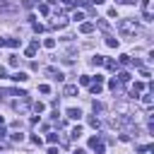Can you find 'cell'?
I'll return each mask as SVG.
<instances>
[{"mask_svg": "<svg viewBox=\"0 0 154 154\" xmlns=\"http://www.w3.org/2000/svg\"><path fill=\"white\" fill-rule=\"evenodd\" d=\"M118 31H120V36H135L137 34V22L135 19H120Z\"/></svg>", "mask_w": 154, "mask_h": 154, "instance_id": "6da1fadb", "label": "cell"}, {"mask_svg": "<svg viewBox=\"0 0 154 154\" xmlns=\"http://www.w3.org/2000/svg\"><path fill=\"white\" fill-rule=\"evenodd\" d=\"M43 72H46L51 79H58V82H63V77H65V75H63V70H58V67H53V65H48Z\"/></svg>", "mask_w": 154, "mask_h": 154, "instance_id": "7a4b0ae2", "label": "cell"}, {"mask_svg": "<svg viewBox=\"0 0 154 154\" xmlns=\"http://www.w3.org/2000/svg\"><path fill=\"white\" fill-rule=\"evenodd\" d=\"M130 123H132L130 116H116V118H111V125H116V128H125V125H130Z\"/></svg>", "mask_w": 154, "mask_h": 154, "instance_id": "3957f363", "label": "cell"}, {"mask_svg": "<svg viewBox=\"0 0 154 154\" xmlns=\"http://www.w3.org/2000/svg\"><path fill=\"white\" fill-rule=\"evenodd\" d=\"M89 147H91L96 154H103V142H101V137H99V135L89 137Z\"/></svg>", "mask_w": 154, "mask_h": 154, "instance_id": "277c9868", "label": "cell"}, {"mask_svg": "<svg viewBox=\"0 0 154 154\" xmlns=\"http://www.w3.org/2000/svg\"><path fill=\"white\" fill-rule=\"evenodd\" d=\"M12 108L19 111V113H26V111H29V96H22V101H14Z\"/></svg>", "mask_w": 154, "mask_h": 154, "instance_id": "5b68a950", "label": "cell"}, {"mask_svg": "<svg viewBox=\"0 0 154 154\" xmlns=\"http://www.w3.org/2000/svg\"><path fill=\"white\" fill-rule=\"evenodd\" d=\"M36 48H38V38H36V41H34L31 46H26V51H24V55H26V58H34V55H36Z\"/></svg>", "mask_w": 154, "mask_h": 154, "instance_id": "8992f818", "label": "cell"}, {"mask_svg": "<svg viewBox=\"0 0 154 154\" xmlns=\"http://www.w3.org/2000/svg\"><path fill=\"white\" fill-rule=\"evenodd\" d=\"M77 94H79L77 84H65V96H77Z\"/></svg>", "mask_w": 154, "mask_h": 154, "instance_id": "52a82bcc", "label": "cell"}, {"mask_svg": "<svg viewBox=\"0 0 154 154\" xmlns=\"http://www.w3.org/2000/svg\"><path fill=\"white\" fill-rule=\"evenodd\" d=\"M79 31H82V34H91V31H94V22H82V24H79Z\"/></svg>", "mask_w": 154, "mask_h": 154, "instance_id": "ba28073f", "label": "cell"}, {"mask_svg": "<svg viewBox=\"0 0 154 154\" xmlns=\"http://www.w3.org/2000/svg\"><path fill=\"white\" fill-rule=\"evenodd\" d=\"M65 113H67V118H72V120H79V118H82V111H79V108H67Z\"/></svg>", "mask_w": 154, "mask_h": 154, "instance_id": "9c48e42d", "label": "cell"}, {"mask_svg": "<svg viewBox=\"0 0 154 154\" xmlns=\"http://www.w3.org/2000/svg\"><path fill=\"white\" fill-rule=\"evenodd\" d=\"M26 79H29V75H26V72H22V70L12 75V82H26Z\"/></svg>", "mask_w": 154, "mask_h": 154, "instance_id": "30bf717a", "label": "cell"}, {"mask_svg": "<svg viewBox=\"0 0 154 154\" xmlns=\"http://www.w3.org/2000/svg\"><path fill=\"white\" fill-rule=\"evenodd\" d=\"M140 99H142V103H144V106H147V108H149V106H152V103H154V96H152V91H147V94H142V96H140Z\"/></svg>", "mask_w": 154, "mask_h": 154, "instance_id": "8fae6325", "label": "cell"}, {"mask_svg": "<svg viewBox=\"0 0 154 154\" xmlns=\"http://www.w3.org/2000/svg\"><path fill=\"white\" fill-rule=\"evenodd\" d=\"M89 89H91V94H101V82H89Z\"/></svg>", "mask_w": 154, "mask_h": 154, "instance_id": "7c38bea8", "label": "cell"}, {"mask_svg": "<svg viewBox=\"0 0 154 154\" xmlns=\"http://www.w3.org/2000/svg\"><path fill=\"white\" fill-rule=\"evenodd\" d=\"M103 65H106L108 70H118V63H116L113 58H106V60H103Z\"/></svg>", "mask_w": 154, "mask_h": 154, "instance_id": "4fadbf2b", "label": "cell"}, {"mask_svg": "<svg viewBox=\"0 0 154 154\" xmlns=\"http://www.w3.org/2000/svg\"><path fill=\"white\" fill-rule=\"evenodd\" d=\"M106 46H108V48H118V38H113V36H106Z\"/></svg>", "mask_w": 154, "mask_h": 154, "instance_id": "5bb4252c", "label": "cell"}, {"mask_svg": "<svg viewBox=\"0 0 154 154\" xmlns=\"http://www.w3.org/2000/svg\"><path fill=\"white\" fill-rule=\"evenodd\" d=\"M89 125H91L94 130H99V125H101V120H99L96 116H89Z\"/></svg>", "mask_w": 154, "mask_h": 154, "instance_id": "9a60e30c", "label": "cell"}, {"mask_svg": "<svg viewBox=\"0 0 154 154\" xmlns=\"http://www.w3.org/2000/svg\"><path fill=\"white\" fill-rule=\"evenodd\" d=\"M67 24V19H63V17H55V22H53V26H58V29H63Z\"/></svg>", "mask_w": 154, "mask_h": 154, "instance_id": "2e32d148", "label": "cell"}, {"mask_svg": "<svg viewBox=\"0 0 154 154\" xmlns=\"http://www.w3.org/2000/svg\"><path fill=\"white\" fill-rule=\"evenodd\" d=\"M118 82H120V84L130 82V75H128V72H118Z\"/></svg>", "mask_w": 154, "mask_h": 154, "instance_id": "e0dca14e", "label": "cell"}, {"mask_svg": "<svg viewBox=\"0 0 154 154\" xmlns=\"http://www.w3.org/2000/svg\"><path fill=\"white\" fill-rule=\"evenodd\" d=\"M10 10H12V5L7 0H0V12H10Z\"/></svg>", "mask_w": 154, "mask_h": 154, "instance_id": "ac0fdd59", "label": "cell"}, {"mask_svg": "<svg viewBox=\"0 0 154 154\" xmlns=\"http://www.w3.org/2000/svg\"><path fill=\"white\" fill-rule=\"evenodd\" d=\"M103 60H106L103 55H94V58H91V65H103Z\"/></svg>", "mask_w": 154, "mask_h": 154, "instance_id": "d6986e66", "label": "cell"}, {"mask_svg": "<svg viewBox=\"0 0 154 154\" xmlns=\"http://www.w3.org/2000/svg\"><path fill=\"white\" fill-rule=\"evenodd\" d=\"M116 63H118V65H130V55H120Z\"/></svg>", "mask_w": 154, "mask_h": 154, "instance_id": "ffe728a7", "label": "cell"}, {"mask_svg": "<svg viewBox=\"0 0 154 154\" xmlns=\"http://www.w3.org/2000/svg\"><path fill=\"white\" fill-rule=\"evenodd\" d=\"M10 140H12V142H22V140H24V135H22V132H12V135H10Z\"/></svg>", "mask_w": 154, "mask_h": 154, "instance_id": "44dd1931", "label": "cell"}, {"mask_svg": "<svg viewBox=\"0 0 154 154\" xmlns=\"http://www.w3.org/2000/svg\"><path fill=\"white\" fill-rule=\"evenodd\" d=\"M108 87H111L113 91H118V89H120V82H118V79H111V82H108Z\"/></svg>", "mask_w": 154, "mask_h": 154, "instance_id": "7402d4cb", "label": "cell"}, {"mask_svg": "<svg viewBox=\"0 0 154 154\" xmlns=\"http://www.w3.org/2000/svg\"><path fill=\"white\" fill-rule=\"evenodd\" d=\"M70 135H72V140H77V137L82 135V128H79V125H77V128H72V132H70Z\"/></svg>", "mask_w": 154, "mask_h": 154, "instance_id": "603a6c76", "label": "cell"}, {"mask_svg": "<svg viewBox=\"0 0 154 154\" xmlns=\"http://www.w3.org/2000/svg\"><path fill=\"white\" fill-rule=\"evenodd\" d=\"M17 46H19L17 38H7V48H17Z\"/></svg>", "mask_w": 154, "mask_h": 154, "instance_id": "cb8c5ba5", "label": "cell"}, {"mask_svg": "<svg viewBox=\"0 0 154 154\" xmlns=\"http://www.w3.org/2000/svg\"><path fill=\"white\" fill-rule=\"evenodd\" d=\"M72 19H75V22H82V19H84V12H75Z\"/></svg>", "mask_w": 154, "mask_h": 154, "instance_id": "d4e9b609", "label": "cell"}, {"mask_svg": "<svg viewBox=\"0 0 154 154\" xmlns=\"http://www.w3.org/2000/svg\"><path fill=\"white\" fill-rule=\"evenodd\" d=\"M43 108H46V106H43V103H41V101H36V103H34V111H36V113H41V111H43Z\"/></svg>", "mask_w": 154, "mask_h": 154, "instance_id": "484cf974", "label": "cell"}, {"mask_svg": "<svg viewBox=\"0 0 154 154\" xmlns=\"http://www.w3.org/2000/svg\"><path fill=\"white\" fill-rule=\"evenodd\" d=\"M48 142L55 144V142H58V135H55V132H48Z\"/></svg>", "mask_w": 154, "mask_h": 154, "instance_id": "4316f807", "label": "cell"}, {"mask_svg": "<svg viewBox=\"0 0 154 154\" xmlns=\"http://www.w3.org/2000/svg\"><path fill=\"white\" fill-rule=\"evenodd\" d=\"M43 46H46V48H53V46H55V41H53V38H46V41H43Z\"/></svg>", "mask_w": 154, "mask_h": 154, "instance_id": "83f0119b", "label": "cell"}, {"mask_svg": "<svg viewBox=\"0 0 154 154\" xmlns=\"http://www.w3.org/2000/svg\"><path fill=\"white\" fill-rule=\"evenodd\" d=\"M89 82H91V79H89V77H87V75H82V77H79V84H84V87H87V84H89Z\"/></svg>", "mask_w": 154, "mask_h": 154, "instance_id": "f1b7e54d", "label": "cell"}, {"mask_svg": "<svg viewBox=\"0 0 154 154\" xmlns=\"http://www.w3.org/2000/svg\"><path fill=\"white\" fill-rule=\"evenodd\" d=\"M38 91H41V94H48V91H51V87H48V84H41V87H38Z\"/></svg>", "mask_w": 154, "mask_h": 154, "instance_id": "f546056e", "label": "cell"}, {"mask_svg": "<svg viewBox=\"0 0 154 154\" xmlns=\"http://www.w3.org/2000/svg\"><path fill=\"white\" fill-rule=\"evenodd\" d=\"M149 149H152V144H140L137 147V152H149Z\"/></svg>", "mask_w": 154, "mask_h": 154, "instance_id": "4dcf8cb0", "label": "cell"}, {"mask_svg": "<svg viewBox=\"0 0 154 154\" xmlns=\"http://www.w3.org/2000/svg\"><path fill=\"white\" fill-rule=\"evenodd\" d=\"M38 10H41L43 14H48V5H46V2H41V5H38Z\"/></svg>", "mask_w": 154, "mask_h": 154, "instance_id": "1f68e13d", "label": "cell"}, {"mask_svg": "<svg viewBox=\"0 0 154 154\" xmlns=\"http://www.w3.org/2000/svg\"><path fill=\"white\" fill-rule=\"evenodd\" d=\"M140 75H142L144 79H149V70H147V67H142V70H140Z\"/></svg>", "mask_w": 154, "mask_h": 154, "instance_id": "d6a6232c", "label": "cell"}, {"mask_svg": "<svg viewBox=\"0 0 154 154\" xmlns=\"http://www.w3.org/2000/svg\"><path fill=\"white\" fill-rule=\"evenodd\" d=\"M120 5H135V0H118Z\"/></svg>", "mask_w": 154, "mask_h": 154, "instance_id": "836d02e7", "label": "cell"}, {"mask_svg": "<svg viewBox=\"0 0 154 154\" xmlns=\"http://www.w3.org/2000/svg\"><path fill=\"white\" fill-rule=\"evenodd\" d=\"M48 154H58V147H48Z\"/></svg>", "mask_w": 154, "mask_h": 154, "instance_id": "e575fe53", "label": "cell"}, {"mask_svg": "<svg viewBox=\"0 0 154 154\" xmlns=\"http://www.w3.org/2000/svg\"><path fill=\"white\" fill-rule=\"evenodd\" d=\"M5 46H7V38H2V36H0V48H5Z\"/></svg>", "mask_w": 154, "mask_h": 154, "instance_id": "d590c367", "label": "cell"}, {"mask_svg": "<svg viewBox=\"0 0 154 154\" xmlns=\"http://www.w3.org/2000/svg\"><path fill=\"white\" fill-rule=\"evenodd\" d=\"M60 2H63L65 7H72V0H60Z\"/></svg>", "mask_w": 154, "mask_h": 154, "instance_id": "8d00e7d4", "label": "cell"}, {"mask_svg": "<svg viewBox=\"0 0 154 154\" xmlns=\"http://www.w3.org/2000/svg\"><path fill=\"white\" fill-rule=\"evenodd\" d=\"M5 75H7V70H5L2 65H0V77H5Z\"/></svg>", "mask_w": 154, "mask_h": 154, "instance_id": "74e56055", "label": "cell"}, {"mask_svg": "<svg viewBox=\"0 0 154 154\" xmlns=\"http://www.w3.org/2000/svg\"><path fill=\"white\" fill-rule=\"evenodd\" d=\"M72 154H87V152H84V149H75Z\"/></svg>", "mask_w": 154, "mask_h": 154, "instance_id": "f35d334b", "label": "cell"}, {"mask_svg": "<svg viewBox=\"0 0 154 154\" xmlns=\"http://www.w3.org/2000/svg\"><path fill=\"white\" fill-rule=\"evenodd\" d=\"M2 137H5V128L0 125V140H2Z\"/></svg>", "mask_w": 154, "mask_h": 154, "instance_id": "ab89813d", "label": "cell"}, {"mask_svg": "<svg viewBox=\"0 0 154 154\" xmlns=\"http://www.w3.org/2000/svg\"><path fill=\"white\" fill-rule=\"evenodd\" d=\"M91 2H94V5H103V0H91Z\"/></svg>", "mask_w": 154, "mask_h": 154, "instance_id": "60d3db41", "label": "cell"}, {"mask_svg": "<svg viewBox=\"0 0 154 154\" xmlns=\"http://www.w3.org/2000/svg\"><path fill=\"white\" fill-rule=\"evenodd\" d=\"M2 123H5V120H2V116H0V125H2Z\"/></svg>", "mask_w": 154, "mask_h": 154, "instance_id": "b9f144b4", "label": "cell"}, {"mask_svg": "<svg viewBox=\"0 0 154 154\" xmlns=\"http://www.w3.org/2000/svg\"><path fill=\"white\" fill-rule=\"evenodd\" d=\"M48 2H55V0H48Z\"/></svg>", "mask_w": 154, "mask_h": 154, "instance_id": "7bdbcfd3", "label": "cell"}, {"mask_svg": "<svg viewBox=\"0 0 154 154\" xmlns=\"http://www.w3.org/2000/svg\"><path fill=\"white\" fill-rule=\"evenodd\" d=\"M36 2H38V5H41V0H36Z\"/></svg>", "mask_w": 154, "mask_h": 154, "instance_id": "ee69618b", "label": "cell"}]
</instances>
